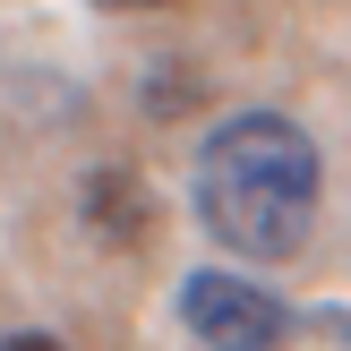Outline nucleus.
I'll list each match as a JSON object with an SVG mask.
<instances>
[{"label": "nucleus", "mask_w": 351, "mask_h": 351, "mask_svg": "<svg viewBox=\"0 0 351 351\" xmlns=\"http://www.w3.org/2000/svg\"><path fill=\"white\" fill-rule=\"evenodd\" d=\"M197 103H206V86L189 77L180 60H163V69L146 77V112H154V120H180V112H197Z\"/></svg>", "instance_id": "20e7f679"}, {"label": "nucleus", "mask_w": 351, "mask_h": 351, "mask_svg": "<svg viewBox=\"0 0 351 351\" xmlns=\"http://www.w3.org/2000/svg\"><path fill=\"white\" fill-rule=\"evenodd\" d=\"M180 326L197 335L206 351H283L291 343V308L274 300L266 283H249V274H189L180 283Z\"/></svg>", "instance_id": "f03ea898"}, {"label": "nucleus", "mask_w": 351, "mask_h": 351, "mask_svg": "<svg viewBox=\"0 0 351 351\" xmlns=\"http://www.w3.org/2000/svg\"><path fill=\"white\" fill-rule=\"evenodd\" d=\"M95 9H171V0H95Z\"/></svg>", "instance_id": "423d86ee"}, {"label": "nucleus", "mask_w": 351, "mask_h": 351, "mask_svg": "<svg viewBox=\"0 0 351 351\" xmlns=\"http://www.w3.org/2000/svg\"><path fill=\"white\" fill-rule=\"evenodd\" d=\"M77 215H86V232H95L103 249H146L154 240V189H146V171H129V163H95L77 180Z\"/></svg>", "instance_id": "7ed1b4c3"}, {"label": "nucleus", "mask_w": 351, "mask_h": 351, "mask_svg": "<svg viewBox=\"0 0 351 351\" xmlns=\"http://www.w3.org/2000/svg\"><path fill=\"white\" fill-rule=\"evenodd\" d=\"M0 351H69V343H60V335H9Z\"/></svg>", "instance_id": "39448f33"}, {"label": "nucleus", "mask_w": 351, "mask_h": 351, "mask_svg": "<svg viewBox=\"0 0 351 351\" xmlns=\"http://www.w3.org/2000/svg\"><path fill=\"white\" fill-rule=\"evenodd\" d=\"M197 223L240 257H291L317 215V137L291 112H232L197 146Z\"/></svg>", "instance_id": "f257e3e1"}]
</instances>
